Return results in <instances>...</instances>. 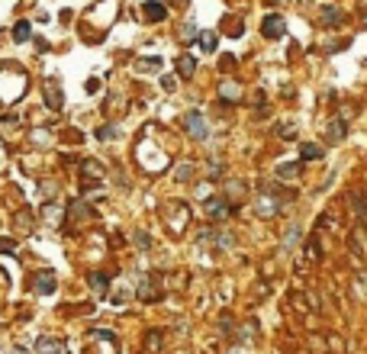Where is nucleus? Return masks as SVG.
I'll return each mask as SVG.
<instances>
[{
	"mask_svg": "<svg viewBox=\"0 0 367 354\" xmlns=\"http://www.w3.org/2000/svg\"><path fill=\"white\" fill-rule=\"evenodd\" d=\"M61 348H65L61 342H49V338H39V342H36L39 354H61Z\"/></svg>",
	"mask_w": 367,
	"mask_h": 354,
	"instance_id": "nucleus-5",
	"label": "nucleus"
},
{
	"mask_svg": "<svg viewBox=\"0 0 367 354\" xmlns=\"http://www.w3.org/2000/svg\"><path fill=\"white\" fill-rule=\"evenodd\" d=\"M184 122H187V132L193 135V139H206V122H203V116L196 110L187 113V119H184Z\"/></svg>",
	"mask_w": 367,
	"mask_h": 354,
	"instance_id": "nucleus-2",
	"label": "nucleus"
},
{
	"mask_svg": "<svg viewBox=\"0 0 367 354\" xmlns=\"http://www.w3.org/2000/svg\"><path fill=\"white\" fill-rule=\"evenodd\" d=\"M193 71H196V58H193V55L178 58V74H181V78H190Z\"/></svg>",
	"mask_w": 367,
	"mask_h": 354,
	"instance_id": "nucleus-4",
	"label": "nucleus"
},
{
	"mask_svg": "<svg viewBox=\"0 0 367 354\" xmlns=\"http://www.w3.org/2000/svg\"><path fill=\"white\" fill-rule=\"evenodd\" d=\"M45 100L52 103V110H61V90L55 84H49V90H45Z\"/></svg>",
	"mask_w": 367,
	"mask_h": 354,
	"instance_id": "nucleus-10",
	"label": "nucleus"
},
{
	"mask_svg": "<svg viewBox=\"0 0 367 354\" xmlns=\"http://www.w3.org/2000/svg\"><path fill=\"white\" fill-rule=\"evenodd\" d=\"M200 45H203V52H213V49H216V36H213V32H203Z\"/></svg>",
	"mask_w": 367,
	"mask_h": 354,
	"instance_id": "nucleus-12",
	"label": "nucleus"
},
{
	"mask_svg": "<svg viewBox=\"0 0 367 354\" xmlns=\"http://www.w3.org/2000/svg\"><path fill=\"white\" fill-rule=\"evenodd\" d=\"M113 135H116V129H113V126H103V129L97 132V139H113Z\"/></svg>",
	"mask_w": 367,
	"mask_h": 354,
	"instance_id": "nucleus-15",
	"label": "nucleus"
},
{
	"mask_svg": "<svg viewBox=\"0 0 367 354\" xmlns=\"http://www.w3.org/2000/svg\"><path fill=\"white\" fill-rule=\"evenodd\" d=\"M329 139H332V142H342V139H345V122H342V119H335V122L329 126Z\"/></svg>",
	"mask_w": 367,
	"mask_h": 354,
	"instance_id": "nucleus-11",
	"label": "nucleus"
},
{
	"mask_svg": "<svg viewBox=\"0 0 367 354\" xmlns=\"http://www.w3.org/2000/svg\"><path fill=\"white\" fill-rule=\"evenodd\" d=\"M181 36H184V39H187V42H190V39H196V32H193V26H190V23H187V26H184V32H181Z\"/></svg>",
	"mask_w": 367,
	"mask_h": 354,
	"instance_id": "nucleus-17",
	"label": "nucleus"
},
{
	"mask_svg": "<svg viewBox=\"0 0 367 354\" xmlns=\"http://www.w3.org/2000/svg\"><path fill=\"white\" fill-rule=\"evenodd\" d=\"M296 171H300V165H283L277 174H280V177H290V174H296Z\"/></svg>",
	"mask_w": 367,
	"mask_h": 354,
	"instance_id": "nucleus-14",
	"label": "nucleus"
},
{
	"mask_svg": "<svg viewBox=\"0 0 367 354\" xmlns=\"http://www.w3.org/2000/svg\"><path fill=\"white\" fill-rule=\"evenodd\" d=\"M261 32H264L268 39H280L283 32H287V23H283V16H274V13H271V16H264Z\"/></svg>",
	"mask_w": 367,
	"mask_h": 354,
	"instance_id": "nucleus-1",
	"label": "nucleus"
},
{
	"mask_svg": "<svg viewBox=\"0 0 367 354\" xmlns=\"http://www.w3.org/2000/svg\"><path fill=\"white\" fill-rule=\"evenodd\" d=\"M206 213L216 216V219H219V216H229V203L219 200V196H213V200H206Z\"/></svg>",
	"mask_w": 367,
	"mask_h": 354,
	"instance_id": "nucleus-3",
	"label": "nucleus"
},
{
	"mask_svg": "<svg viewBox=\"0 0 367 354\" xmlns=\"http://www.w3.org/2000/svg\"><path fill=\"white\" fill-rule=\"evenodd\" d=\"M13 39H16V42H29V39H32V26L29 23H16V26H13Z\"/></svg>",
	"mask_w": 367,
	"mask_h": 354,
	"instance_id": "nucleus-8",
	"label": "nucleus"
},
{
	"mask_svg": "<svg viewBox=\"0 0 367 354\" xmlns=\"http://www.w3.org/2000/svg\"><path fill=\"white\" fill-rule=\"evenodd\" d=\"M36 290H39V293H45V296L55 293V277H52V274H42V277L36 280Z\"/></svg>",
	"mask_w": 367,
	"mask_h": 354,
	"instance_id": "nucleus-7",
	"label": "nucleus"
},
{
	"mask_svg": "<svg viewBox=\"0 0 367 354\" xmlns=\"http://www.w3.org/2000/svg\"><path fill=\"white\" fill-rule=\"evenodd\" d=\"M145 16L152 19V23H161V19L168 16V10H165L161 3H145Z\"/></svg>",
	"mask_w": 367,
	"mask_h": 354,
	"instance_id": "nucleus-6",
	"label": "nucleus"
},
{
	"mask_svg": "<svg viewBox=\"0 0 367 354\" xmlns=\"http://www.w3.org/2000/svg\"><path fill=\"white\" fill-rule=\"evenodd\" d=\"M91 287L103 293V290H106V277H103V274H93V277H91Z\"/></svg>",
	"mask_w": 367,
	"mask_h": 354,
	"instance_id": "nucleus-13",
	"label": "nucleus"
},
{
	"mask_svg": "<svg viewBox=\"0 0 367 354\" xmlns=\"http://www.w3.org/2000/svg\"><path fill=\"white\" fill-rule=\"evenodd\" d=\"M93 338H103V342H113V332H106V329H100V332H93Z\"/></svg>",
	"mask_w": 367,
	"mask_h": 354,
	"instance_id": "nucleus-18",
	"label": "nucleus"
},
{
	"mask_svg": "<svg viewBox=\"0 0 367 354\" xmlns=\"http://www.w3.org/2000/svg\"><path fill=\"white\" fill-rule=\"evenodd\" d=\"M322 16L329 19V23H338V10H332V6H325V10H322Z\"/></svg>",
	"mask_w": 367,
	"mask_h": 354,
	"instance_id": "nucleus-16",
	"label": "nucleus"
},
{
	"mask_svg": "<svg viewBox=\"0 0 367 354\" xmlns=\"http://www.w3.org/2000/svg\"><path fill=\"white\" fill-rule=\"evenodd\" d=\"M300 155H303L306 161H316V158H322V148L312 145V142H306V145H300Z\"/></svg>",
	"mask_w": 367,
	"mask_h": 354,
	"instance_id": "nucleus-9",
	"label": "nucleus"
}]
</instances>
